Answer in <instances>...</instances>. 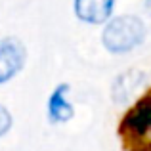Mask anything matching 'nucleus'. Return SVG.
Returning <instances> with one entry per match:
<instances>
[{
    "mask_svg": "<svg viewBox=\"0 0 151 151\" xmlns=\"http://www.w3.org/2000/svg\"><path fill=\"white\" fill-rule=\"evenodd\" d=\"M67 92H69V86L59 84L55 86V90L52 92L48 100V115L54 122H67L75 115L73 105L67 101Z\"/></svg>",
    "mask_w": 151,
    "mask_h": 151,
    "instance_id": "nucleus-4",
    "label": "nucleus"
},
{
    "mask_svg": "<svg viewBox=\"0 0 151 151\" xmlns=\"http://www.w3.org/2000/svg\"><path fill=\"white\" fill-rule=\"evenodd\" d=\"M25 61V50L21 42L15 38H2L0 40V84L8 82L21 71Z\"/></svg>",
    "mask_w": 151,
    "mask_h": 151,
    "instance_id": "nucleus-2",
    "label": "nucleus"
},
{
    "mask_svg": "<svg viewBox=\"0 0 151 151\" xmlns=\"http://www.w3.org/2000/svg\"><path fill=\"white\" fill-rule=\"evenodd\" d=\"M10 126H12V115H10V111H8L6 107L0 105V136H4V134L10 130Z\"/></svg>",
    "mask_w": 151,
    "mask_h": 151,
    "instance_id": "nucleus-5",
    "label": "nucleus"
},
{
    "mask_svg": "<svg viewBox=\"0 0 151 151\" xmlns=\"http://www.w3.org/2000/svg\"><path fill=\"white\" fill-rule=\"evenodd\" d=\"M115 0H75V12L78 19L86 23H103L111 17L113 14Z\"/></svg>",
    "mask_w": 151,
    "mask_h": 151,
    "instance_id": "nucleus-3",
    "label": "nucleus"
},
{
    "mask_svg": "<svg viewBox=\"0 0 151 151\" xmlns=\"http://www.w3.org/2000/svg\"><path fill=\"white\" fill-rule=\"evenodd\" d=\"M144 38L145 25L140 17H134V15H121V17L111 19L101 35L103 46L113 54H124L134 50L142 44Z\"/></svg>",
    "mask_w": 151,
    "mask_h": 151,
    "instance_id": "nucleus-1",
    "label": "nucleus"
}]
</instances>
